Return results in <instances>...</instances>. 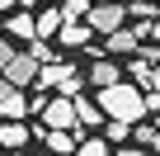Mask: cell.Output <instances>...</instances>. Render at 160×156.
<instances>
[{"label": "cell", "mask_w": 160, "mask_h": 156, "mask_svg": "<svg viewBox=\"0 0 160 156\" xmlns=\"http://www.w3.org/2000/svg\"><path fill=\"white\" fill-rule=\"evenodd\" d=\"M99 109L104 118H122V123H141L151 109H146V90L132 85V81H118V85H104L99 90Z\"/></svg>", "instance_id": "cell-1"}, {"label": "cell", "mask_w": 160, "mask_h": 156, "mask_svg": "<svg viewBox=\"0 0 160 156\" xmlns=\"http://www.w3.org/2000/svg\"><path fill=\"white\" fill-rule=\"evenodd\" d=\"M38 71H42V62L33 57V47H24V52H14V57H10V66L0 71V76H5L10 85H19V90H24V85H33V81H38Z\"/></svg>", "instance_id": "cell-2"}, {"label": "cell", "mask_w": 160, "mask_h": 156, "mask_svg": "<svg viewBox=\"0 0 160 156\" xmlns=\"http://www.w3.org/2000/svg\"><path fill=\"white\" fill-rule=\"evenodd\" d=\"M85 19H90V29H94V33H104V38H108L113 29H122V24H127V5H122V0L90 5V14H85Z\"/></svg>", "instance_id": "cell-3"}, {"label": "cell", "mask_w": 160, "mask_h": 156, "mask_svg": "<svg viewBox=\"0 0 160 156\" xmlns=\"http://www.w3.org/2000/svg\"><path fill=\"white\" fill-rule=\"evenodd\" d=\"M42 123L47 128H71L75 123V100H66V95H47V104H42Z\"/></svg>", "instance_id": "cell-4"}, {"label": "cell", "mask_w": 160, "mask_h": 156, "mask_svg": "<svg viewBox=\"0 0 160 156\" xmlns=\"http://www.w3.org/2000/svg\"><path fill=\"white\" fill-rule=\"evenodd\" d=\"M85 81H90L94 90H104V85H118V81H122V66H118L113 57H94V62H90V71H85Z\"/></svg>", "instance_id": "cell-5"}, {"label": "cell", "mask_w": 160, "mask_h": 156, "mask_svg": "<svg viewBox=\"0 0 160 156\" xmlns=\"http://www.w3.org/2000/svg\"><path fill=\"white\" fill-rule=\"evenodd\" d=\"M137 47H141V33L122 24V29H113V33H108V43H104V57H132Z\"/></svg>", "instance_id": "cell-6"}, {"label": "cell", "mask_w": 160, "mask_h": 156, "mask_svg": "<svg viewBox=\"0 0 160 156\" xmlns=\"http://www.w3.org/2000/svg\"><path fill=\"white\" fill-rule=\"evenodd\" d=\"M71 76H75V66L61 62V57H52V62H42V71H38V85H42V90H61Z\"/></svg>", "instance_id": "cell-7"}, {"label": "cell", "mask_w": 160, "mask_h": 156, "mask_svg": "<svg viewBox=\"0 0 160 156\" xmlns=\"http://www.w3.org/2000/svg\"><path fill=\"white\" fill-rule=\"evenodd\" d=\"M33 142V128H24V118H5L0 123V147L5 151H24Z\"/></svg>", "instance_id": "cell-8"}, {"label": "cell", "mask_w": 160, "mask_h": 156, "mask_svg": "<svg viewBox=\"0 0 160 156\" xmlns=\"http://www.w3.org/2000/svg\"><path fill=\"white\" fill-rule=\"evenodd\" d=\"M33 137H42L52 156H71V151H75V142H80V137H71V128H47V123H42Z\"/></svg>", "instance_id": "cell-9"}, {"label": "cell", "mask_w": 160, "mask_h": 156, "mask_svg": "<svg viewBox=\"0 0 160 156\" xmlns=\"http://www.w3.org/2000/svg\"><path fill=\"white\" fill-rule=\"evenodd\" d=\"M5 33H10V38H24V43H33V38H38V19H33L28 10H10V19H5Z\"/></svg>", "instance_id": "cell-10"}, {"label": "cell", "mask_w": 160, "mask_h": 156, "mask_svg": "<svg viewBox=\"0 0 160 156\" xmlns=\"http://www.w3.org/2000/svg\"><path fill=\"white\" fill-rule=\"evenodd\" d=\"M24 114H33V104H28V95L19 85H10V95L0 100V118H24Z\"/></svg>", "instance_id": "cell-11"}, {"label": "cell", "mask_w": 160, "mask_h": 156, "mask_svg": "<svg viewBox=\"0 0 160 156\" xmlns=\"http://www.w3.org/2000/svg\"><path fill=\"white\" fill-rule=\"evenodd\" d=\"M33 19H38V38H42V43H47V38H57V33H61V24H66L61 5H47V10H42V14H33Z\"/></svg>", "instance_id": "cell-12"}, {"label": "cell", "mask_w": 160, "mask_h": 156, "mask_svg": "<svg viewBox=\"0 0 160 156\" xmlns=\"http://www.w3.org/2000/svg\"><path fill=\"white\" fill-rule=\"evenodd\" d=\"M57 38H61V43H66V47H85V43H90V38H94V29H90V24H80V19H66V24H61V33H57Z\"/></svg>", "instance_id": "cell-13"}, {"label": "cell", "mask_w": 160, "mask_h": 156, "mask_svg": "<svg viewBox=\"0 0 160 156\" xmlns=\"http://www.w3.org/2000/svg\"><path fill=\"white\" fill-rule=\"evenodd\" d=\"M75 123H80V128H99V123H104V109L90 104V100H75Z\"/></svg>", "instance_id": "cell-14"}, {"label": "cell", "mask_w": 160, "mask_h": 156, "mask_svg": "<svg viewBox=\"0 0 160 156\" xmlns=\"http://www.w3.org/2000/svg\"><path fill=\"white\" fill-rule=\"evenodd\" d=\"M71 156H108V142H104V137H90V132H85V137L75 142V151H71Z\"/></svg>", "instance_id": "cell-15"}, {"label": "cell", "mask_w": 160, "mask_h": 156, "mask_svg": "<svg viewBox=\"0 0 160 156\" xmlns=\"http://www.w3.org/2000/svg\"><path fill=\"white\" fill-rule=\"evenodd\" d=\"M132 128H137V123H122V118H104V137H113V142H127V137H132Z\"/></svg>", "instance_id": "cell-16"}, {"label": "cell", "mask_w": 160, "mask_h": 156, "mask_svg": "<svg viewBox=\"0 0 160 156\" xmlns=\"http://www.w3.org/2000/svg\"><path fill=\"white\" fill-rule=\"evenodd\" d=\"M155 14H160L155 0H132V5H127V19H155Z\"/></svg>", "instance_id": "cell-17"}, {"label": "cell", "mask_w": 160, "mask_h": 156, "mask_svg": "<svg viewBox=\"0 0 160 156\" xmlns=\"http://www.w3.org/2000/svg\"><path fill=\"white\" fill-rule=\"evenodd\" d=\"M61 14L66 19H85L90 14V0H61Z\"/></svg>", "instance_id": "cell-18"}, {"label": "cell", "mask_w": 160, "mask_h": 156, "mask_svg": "<svg viewBox=\"0 0 160 156\" xmlns=\"http://www.w3.org/2000/svg\"><path fill=\"white\" fill-rule=\"evenodd\" d=\"M14 52H19V47H14L10 38H0V71H5V66H10V57H14Z\"/></svg>", "instance_id": "cell-19"}, {"label": "cell", "mask_w": 160, "mask_h": 156, "mask_svg": "<svg viewBox=\"0 0 160 156\" xmlns=\"http://www.w3.org/2000/svg\"><path fill=\"white\" fill-rule=\"evenodd\" d=\"M151 137H155V128H132V142L137 147H151Z\"/></svg>", "instance_id": "cell-20"}, {"label": "cell", "mask_w": 160, "mask_h": 156, "mask_svg": "<svg viewBox=\"0 0 160 156\" xmlns=\"http://www.w3.org/2000/svg\"><path fill=\"white\" fill-rule=\"evenodd\" d=\"M118 156H155V151H151V147H127V142H122V147H118Z\"/></svg>", "instance_id": "cell-21"}, {"label": "cell", "mask_w": 160, "mask_h": 156, "mask_svg": "<svg viewBox=\"0 0 160 156\" xmlns=\"http://www.w3.org/2000/svg\"><path fill=\"white\" fill-rule=\"evenodd\" d=\"M146 90H155V95H160V62H155V66H151V76H146Z\"/></svg>", "instance_id": "cell-22"}, {"label": "cell", "mask_w": 160, "mask_h": 156, "mask_svg": "<svg viewBox=\"0 0 160 156\" xmlns=\"http://www.w3.org/2000/svg\"><path fill=\"white\" fill-rule=\"evenodd\" d=\"M10 10H19V0H0V14H10Z\"/></svg>", "instance_id": "cell-23"}, {"label": "cell", "mask_w": 160, "mask_h": 156, "mask_svg": "<svg viewBox=\"0 0 160 156\" xmlns=\"http://www.w3.org/2000/svg\"><path fill=\"white\" fill-rule=\"evenodd\" d=\"M5 95H10V81H5V76H0V100H5Z\"/></svg>", "instance_id": "cell-24"}, {"label": "cell", "mask_w": 160, "mask_h": 156, "mask_svg": "<svg viewBox=\"0 0 160 156\" xmlns=\"http://www.w3.org/2000/svg\"><path fill=\"white\" fill-rule=\"evenodd\" d=\"M151 151H155V156H160V132H155V137H151Z\"/></svg>", "instance_id": "cell-25"}, {"label": "cell", "mask_w": 160, "mask_h": 156, "mask_svg": "<svg viewBox=\"0 0 160 156\" xmlns=\"http://www.w3.org/2000/svg\"><path fill=\"white\" fill-rule=\"evenodd\" d=\"M151 38H155V43H160V19H155V24H151Z\"/></svg>", "instance_id": "cell-26"}, {"label": "cell", "mask_w": 160, "mask_h": 156, "mask_svg": "<svg viewBox=\"0 0 160 156\" xmlns=\"http://www.w3.org/2000/svg\"><path fill=\"white\" fill-rule=\"evenodd\" d=\"M0 38H5V19H0Z\"/></svg>", "instance_id": "cell-27"}, {"label": "cell", "mask_w": 160, "mask_h": 156, "mask_svg": "<svg viewBox=\"0 0 160 156\" xmlns=\"http://www.w3.org/2000/svg\"><path fill=\"white\" fill-rule=\"evenodd\" d=\"M19 5H38V0H19Z\"/></svg>", "instance_id": "cell-28"}, {"label": "cell", "mask_w": 160, "mask_h": 156, "mask_svg": "<svg viewBox=\"0 0 160 156\" xmlns=\"http://www.w3.org/2000/svg\"><path fill=\"white\" fill-rule=\"evenodd\" d=\"M90 5H108V0H90Z\"/></svg>", "instance_id": "cell-29"}, {"label": "cell", "mask_w": 160, "mask_h": 156, "mask_svg": "<svg viewBox=\"0 0 160 156\" xmlns=\"http://www.w3.org/2000/svg\"><path fill=\"white\" fill-rule=\"evenodd\" d=\"M5 156H24V151H5Z\"/></svg>", "instance_id": "cell-30"}, {"label": "cell", "mask_w": 160, "mask_h": 156, "mask_svg": "<svg viewBox=\"0 0 160 156\" xmlns=\"http://www.w3.org/2000/svg\"><path fill=\"white\" fill-rule=\"evenodd\" d=\"M0 156H5V147H0Z\"/></svg>", "instance_id": "cell-31"}, {"label": "cell", "mask_w": 160, "mask_h": 156, "mask_svg": "<svg viewBox=\"0 0 160 156\" xmlns=\"http://www.w3.org/2000/svg\"><path fill=\"white\" fill-rule=\"evenodd\" d=\"M155 132H160V128H155Z\"/></svg>", "instance_id": "cell-32"}]
</instances>
